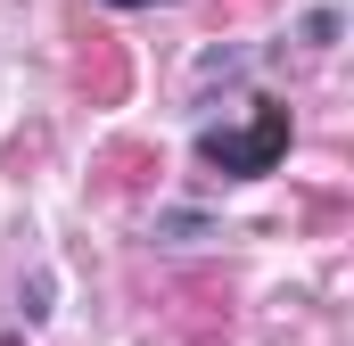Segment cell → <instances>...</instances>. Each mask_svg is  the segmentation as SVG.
Wrapping results in <instances>:
<instances>
[{
	"label": "cell",
	"mask_w": 354,
	"mask_h": 346,
	"mask_svg": "<svg viewBox=\"0 0 354 346\" xmlns=\"http://www.w3.org/2000/svg\"><path fill=\"white\" fill-rule=\"evenodd\" d=\"M107 8H149V0H107Z\"/></svg>",
	"instance_id": "cell-2"
},
{
	"label": "cell",
	"mask_w": 354,
	"mask_h": 346,
	"mask_svg": "<svg viewBox=\"0 0 354 346\" xmlns=\"http://www.w3.org/2000/svg\"><path fill=\"white\" fill-rule=\"evenodd\" d=\"M280 149H288V107H280V99H256V124H248V132H198V157L223 165V173H239V181L272 173Z\"/></svg>",
	"instance_id": "cell-1"
}]
</instances>
